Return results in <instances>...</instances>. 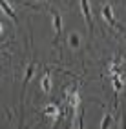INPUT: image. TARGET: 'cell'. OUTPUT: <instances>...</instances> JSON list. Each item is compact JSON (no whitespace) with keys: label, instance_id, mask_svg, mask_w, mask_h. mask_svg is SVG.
<instances>
[{"label":"cell","instance_id":"cell-1","mask_svg":"<svg viewBox=\"0 0 126 129\" xmlns=\"http://www.w3.org/2000/svg\"><path fill=\"white\" fill-rule=\"evenodd\" d=\"M66 98H68V104L71 107V116L77 115V111L80 107V93H79V87H71L70 91H66Z\"/></svg>","mask_w":126,"mask_h":129},{"label":"cell","instance_id":"cell-2","mask_svg":"<svg viewBox=\"0 0 126 129\" xmlns=\"http://www.w3.org/2000/svg\"><path fill=\"white\" fill-rule=\"evenodd\" d=\"M51 20H53V27H55V38H53V44H58V38L62 35V27H64V22H62V15L58 11H51Z\"/></svg>","mask_w":126,"mask_h":129},{"label":"cell","instance_id":"cell-3","mask_svg":"<svg viewBox=\"0 0 126 129\" xmlns=\"http://www.w3.org/2000/svg\"><path fill=\"white\" fill-rule=\"evenodd\" d=\"M102 16H104V20L110 24L112 27H115L117 31H122V25L115 20V15H113V9H112L110 4H104V6H102Z\"/></svg>","mask_w":126,"mask_h":129},{"label":"cell","instance_id":"cell-4","mask_svg":"<svg viewBox=\"0 0 126 129\" xmlns=\"http://www.w3.org/2000/svg\"><path fill=\"white\" fill-rule=\"evenodd\" d=\"M80 9H82V15H84V20L88 24L90 33H93V18H91V7H90L88 0H80Z\"/></svg>","mask_w":126,"mask_h":129},{"label":"cell","instance_id":"cell-5","mask_svg":"<svg viewBox=\"0 0 126 129\" xmlns=\"http://www.w3.org/2000/svg\"><path fill=\"white\" fill-rule=\"evenodd\" d=\"M35 67H37V62H35V60H31V62L28 64V67H26V76H24V82H22V93L26 91L28 84L31 82L33 75H35Z\"/></svg>","mask_w":126,"mask_h":129},{"label":"cell","instance_id":"cell-6","mask_svg":"<svg viewBox=\"0 0 126 129\" xmlns=\"http://www.w3.org/2000/svg\"><path fill=\"white\" fill-rule=\"evenodd\" d=\"M0 7H2V11H4L7 16H9V18H11L15 24L18 22V18H16V13H15V9H13V6L7 2V0H0Z\"/></svg>","mask_w":126,"mask_h":129},{"label":"cell","instance_id":"cell-7","mask_svg":"<svg viewBox=\"0 0 126 129\" xmlns=\"http://www.w3.org/2000/svg\"><path fill=\"white\" fill-rule=\"evenodd\" d=\"M46 116H49V118H58L60 116V111H58V106L57 104H53V102H49V104H46V107H44V111H42Z\"/></svg>","mask_w":126,"mask_h":129},{"label":"cell","instance_id":"cell-8","mask_svg":"<svg viewBox=\"0 0 126 129\" xmlns=\"http://www.w3.org/2000/svg\"><path fill=\"white\" fill-rule=\"evenodd\" d=\"M40 89L44 91L46 94L51 93V73H49V71H46L44 76H42V80H40Z\"/></svg>","mask_w":126,"mask_h":129},{"label":"cell","instance_id":"cell-9","mask_svg":"<svg viewBox=\"0 0 126 129\" xmlns=\"http://www.w3.org/2000/svg\"><path fill=\"white\" fill-rule=\"evenodd\" d=\"M121 66H122V58H115L112 62V66H110L112 75H121Z\"/></svg>","mask_w":126,"mask_h":129},{"label":"cell","instance_id":"cell-10","mask_svg":"<svg viewBox=\"0 0 126 129\" xmlns=\"http://www.w3.org/2000/svg\"><path fill=\"white\" fill-rule=\"evenodd\" d=\"M112 124H113V116H112V113H104L102 122H100V129H110Z\"/></svg>","mask_w":126,"mask_h":129},{"label":"cell","instance_id":"cell-11","mask_svg":"<svg viewBox=\"0 0 126 129\" xmlns=\"http://www.w3.org/2000/svg\"><path fill=\"white\" fill-rule=\"evenodd\" d=\"M112 84H113L115 93H119L122 89V78H121V75H112Z\"/></svg>","mask_w":126,"mask_h":129},{"label":"cell","instance_id":"cell-12","mask_svg":"<svg viewBox=\"0 0 126 129\" xmlns=\"http://www.w3.org/2000/svg\"><path fill=\"white\" fill-rule=\"evenodd\" d=\"M70 46L73 49H79L80 47V37L77 35V33H71V35H70Z\"/></svg>","mask_w":126,"mask_h":129},{"label":"cell","instance_id":"cell-13","mask_svg":"<svg viewBox=\"0 0 126 129\" xmlns=\"http://www.w3.org/2000/svg\"><path fill=\"white\" fill-rule=\"evenodd\" d=\"M79 129H84V113L82 116H79Z\"/></svg>","mask_w":126,"mask_h":129},{"label":"cell","instance_id":"cell-14","mask_svg":"<svg viewBox=\"0 0 126 129\" xmlns=\"http://www.w3.org/2000/svg\"><path fill=\"white\" fill-rule=\"evenodd\" d=\"M2 35H4V24L0 22V37H2Z\"/></svg>","mask_w":126,"mask_h":129}]
</instances>
